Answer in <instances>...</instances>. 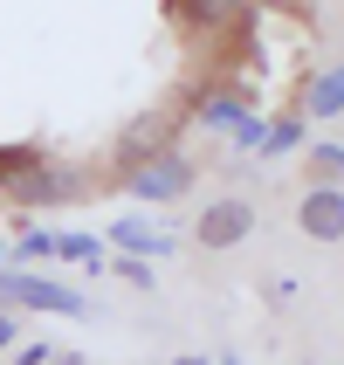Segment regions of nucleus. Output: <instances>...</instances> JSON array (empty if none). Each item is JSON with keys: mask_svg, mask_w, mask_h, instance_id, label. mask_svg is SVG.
Returning a JSON list of instances; mask_svg holds the SVG:
<instances>
[{"mask_svg": "<svg viewBox=\"0 0 344 365\" xmlns=\"http://www.w3.org/2000/svg\"><path fill=\"white\" fill-rule=\"evenodd\" d=\"M179 365H207V359H179Z\"/></svg>", "mask_w": 344, "mask_h": 365, "instance_id": "12", "label": "nucleus"}, {"mask_svg": "<svg viewBox=\"0 0 344 365\" xmlns=\"http://www.w3.org/2000/svg\"><path fill=\"white\" fill-rule=\"evenodd\" d=\"M0 345H14V317H0Z\"/></svg>", "mask_w": 344, "mask_h": 365, "instance_id": "11", "label": "nucleus"}, {"mask_svg": "<svg viewBox=\"0 0 344 365\" xmlns=\"http://www.w3.org/2000/svg\"><path fill=\"white\" fill-rule=\"evenodd\" d=\"M118 242H124V248H159V242H152V235H145L138 221H118Z\"/></svg>", "mask_w": 344, "mask_h": 365, "instance_id": "10", "label": "nucleus"}, {"mask_svg": "<svg viewBox=\"0 0 344 365\" xmlns=\"http://www.w3.org/2000/svg\"><path fill=\"white\" fill-rule=\"evenodd\" d=\"M172 131H179V110H145V118H131V124H124L118 152H124V159H145V152H165V145H172Z\"/></svg>", "mask_w": 344, "mask_h": 365, "instance_id": "6", "label": "nucleus"}, {"mask_svg": "<svg viewBox=\"0 0 344 365\" xmlns=\"http://www.w3.org/2000/svg\"><path fill=\"white\" fill-rule=\"evenodd\" d=\"M338 110H344V69H330L310 83V118H338Z\"/></svg>", "mask_w": 344, "mask_h": 365, "instance_id": "8", "label": "nucleus"}, {"mask_svg": "<svg viewBox=\"0 0 344 365\" xmlns=\"http://www.w3.org/2000/svg\"><path fill=\"white\" fill-rule=\"evenodd\" d=\"M241 14H248V0H172V21H179L186 35H221Z\"/></svg>", "mask_w": 344, "mask_h": 365, "instance_id": "5", "label": "nucleus"}, {"mask_svg": "<svg viewBox=\"0 0 344 365\" xmlns=\"http://www.w3.org/2000/svg\"><path fill=\"white\" fill-rule=\"evenodd\" d=\"M296 227L310 242H344V186L338 180H310L296 200Z\"/></svg>", "mask_w": 344, "mask_h": 365, "instance_id": "4", "label": "nucleus"}, {"mask_svg": "<svg viewBox=\"0 0 344 365\" xmlns=\"http://www.w3.org/2000/svg\"><path fill=\"white\" fill-rule=\"evenodd\" d=\"M186 186H193V159H186V152H172V145H165V152L131 159V193H138L145 207H152V200H179Z\"/></svg>", "mask_w": 344, "mask_h": 365, "instance_id": "2", "label": "nucleus"}, {"mask_svg": "<svg viewBox=\"0 0 344 365\" xmlns=\"http://www.w3.org/2000/svg\"><path fill=\"white\" fill-rule=\"evenodd\" d=\"M14 200L21 207H56V200H76L83 186H90V173H76V165H48V159H35L28 173H14Z\"/></svg>", "mask_w": 344, "mask_h": 365, "instance_id": "3", "label": "nucleus"}, {"mask_svg": "<svg viewBox=\"0 0 344 365\" xmlns=\"http://www.w3.org/2000/svg\"><path fill=\"white\" fill-rule=\"evenodd\" d=\"M248 235H255V207L241 200V193H221V200H207L200 214H193V242L200 248H241Z\"/></svg>", "mask_w": 344, "mask_h": 365, "instance_id": "1", "label": "nucleus"}, {"mask_svg": "<svg viewBox=\"0 0 344 365\" xmlns=\"http://www.w3.org/2000/svg\"><path fill=\"white\" fill-rule=\"evenodd\" d=\"M310 173H317V180H344V145L338 138L310 145Z\"/></svg>", "mask_w": 344, "mask_h": 365, "instance_id": "9", "label": "nucleus"}, {"mask_svg": "<svg viewBox=\"0 0 344 365\" xmlns=\"http://www.w3.org/2000/svg\"><path fill=\"white\" fill-rule=\"evenodd\" d=\"M21 297V304H35V310H83V297L76 289H56V283H35V276H14V283H7Z\"/></svg>", "mask_w": 344, "mask_h": 365, "instance_id": "7", "label": "nucleus"}]
</instances>
